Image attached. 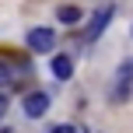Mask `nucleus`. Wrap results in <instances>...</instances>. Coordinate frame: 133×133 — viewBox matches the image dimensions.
I'll return each instance as SVG.
<instances>
[{"label":"nucleus","mask_w":133,"mask_h":133,"mask_svg":"<svg viewBox=\"0 0 133 133\" xmlns=\"http://www.w3.org/2000/svg\"><path fill=\"white\" fill-rule=\"evenodd\" d=\"M130 84H133V60H126L119 66V74H116V88H112V102L116 105L130 98Z\"/></svg>","instance_id":"f257e3e1"},{"label":"nucleus","mask_w":133,"mask_h":133,"mask_svg":"<svg viewBox=\"0 0 133 133\" xmlns=\"http://www.w3.org/2000/svg\"><path fill=\"white\" fill-rule=\"evenodd\" d=\"M28 49L32 53H53L56 49V35L49 28H32L28 32Z\"/></svg>","instance_id":"f03ea898"},{"label":"nucleus","mask_w":133,"mask_h":133,"mask_svg":"<svg viewBox=\"0 0 133 133\" xmlns=\"http://www.w3.org/2000/svg\"><path fill=\"white\" fill-rule=\"evenodd\" d=\"M112 21V7H102V11H95V18H91V25H88V32H84V39H98L102 32H105V25Z\"/></svg>","instance_id":"7ed1b4c3"},{"label":"nucleus","mask_w":133,"mask_h":133,"mask_svg":"<svg viewBox=\"0 0 133 133\" xmlns=\"http://www.w3.org/2000/svg\"><path fill=\"white\" fill-rule=\"evenodd\" d=\"M46 109H49V95H46V91L25 95V112H28V116H42Z\"/></svg>","instance_id":"20e7f679"},{"label":"nucleus","mask_w":133,"mask_h":133,"mask_svg":"<svg viewBox=\"0 0 133 133\" xmlns=\"http://www.w3.org/2000/svg\"><path fill=\"white\" fill-rule=\"evenodd\" d=\"M53 74H56V77H60V81H66V77H70V74H74V63H70V56H53Z\"/></svg>","instance_id":"39448f33"},{"label":"nucleus","mask_w":133,"mask_h":133,"mask_svg":"<svg viewBox=\"0 0 133 133\" xmlns=\"http://www.w3.org/2000/svg\"><path fill=\"white\" fill-rule=\"evenodd\" d=\"M81 14H84V11H77V7H70V4H66V7H56V18H60L63 25H77Z\"/></svg>","instance_id":"423d86ee"},{"label":"nucleus","mask_w":133,"mask_h":133,"mask_svg":"<svg viewBox=\"0 0 133 133\" xmlns=\"http://www.w3.org/2000/svg\"><path fill=\"white\" fill-rule=\"evenodd\" d=\"M11 81H14V70L0 63V88H4V84H11Z\"/></svg>","instance_id":"0eeeda50"},{"label":"nucleus","mask_w":133,"mask_h":133,"mask_svg":"<svg viewBox=\"0 0 133 133\" xmlns=\"http://www.w3.org/2000/svg\"><path fill=\"white\" fill-rule=\"evenodd\" d=\"M4 112H7V95H0V119H4Z\"/></svg>","instance_id":"6e6552de"},{"label":"nucleus","mask_w":133,"mask_h":133,"mask_svg":"<svg viewBox=\"0 0 133 133\" xmlns=\"http://www.w3.org/2000/svg\"><path fill=\"white\" fill-rule=\"evenodd\" d=\"M53 133H77V130H74V126H56Z\"/></svg>","instance_id":"1a4fd4ad"}]
</instances>
